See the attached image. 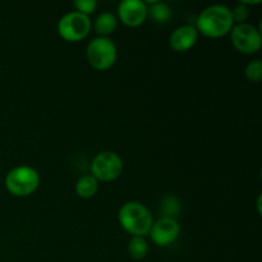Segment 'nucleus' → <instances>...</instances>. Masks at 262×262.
I'll return each mask as SVG.
<instances>
[{
  "mask_svg": "<svg viewBox=\"0 0 262 262\" xmlns=\"http://www.w3.org/2000/svg\"><path fill=\"white\" fill-rule=\"evenodd\" d=\"M234 27L232 12L222 4L210 5L205 8L197 18L196 30L210 38H219L230 33Z\"/></svg>",
  "mask_w": 262,
  "mask_h": 262,
  "instance_id": "f257e3e1",
  "label": "nucleus"
},
{
  "mask_svg": "<svg viewBox=\"0 0 262 262\" xmlns=\"http://www.w3.org/2000/svg\"><path fill=\"white\" fill-rule=\"evenodd\" d=\"M118 220L125 232L133 237H145L154 224L151 211L143 204L129 201L122 205L118 212Z\"/></svg>",
  "mask_w": 262,
  "mask_h": 262,
  "instance_id": "f03ea898",
  "label": "nucleus"
},
{
  "mask_svg": "<svg viewBox=\"0 0 262 262\" xmlns=\"http://www.w3.org/2000/svg\"><path fill=\"white\" fill-rule=\"evenodd\" d=\"M38 186L40 174L32 166H15L5 177V188L15 197L31 196L38 188Z\"/></svg>",
  "mask_w": 262,
  "mask_h": 262,
  "instance_id": "7ed1b4c3",
  "label": "nucleus"
},
{
  "mask_svg": "<svg viewBox=\"0 0 262 262\" xmlns=\"http://www.w3.org/2000/svg\"><path fill=\"white\" fill-rule=\"evenodd\" d=\"M86 56L87 61L94 69L100 72L109 71L117 61V46L110 38L96 37L87 46Z\"/></svg>",
  "mask_w": 262,
  "mask_h": 262,
  "instance_id": "20e7f679",
  "label": "nucleus"
},
{
  "mask_svg": "<svg viewBox=\"0 0 262 262\" xmlns=\"http://www.w3.org/2000/svg\"><path fill=\"white\" fill-rule=\"evenodd\" d=\"M91 27L92 22L90 17L74 10L64 14L59 19L58 33L63 40L69 42H78L89 36Z\"/></svg>",
  "mask_w": 262,
  "mask_h": 262,
  "instance_id": "39448f33",
  "label": "nucleus"
},
{
  "mask_svg": "<svg viewBox=\"0 0 262 262\" xmlns=\"http://www.w3.org/2000/svg\"><path fill=\"white\" fill-rule=\"evenodd\" d=\"M123 168V160L117 152L102 151L92 159L91 176L99 182H113L122 176Z\"/></svg>",
  "mask_w": 262,
  "mask_h": 262,
  "instance_id": "423d86ee",
  "label": "nucleus"
},
{
  "mask_svg": "<svg viewBox=\"0 0 262 262\" xmlns=\"http://www.w3.org/2000/svg\"><path fill=\"white\" fill-rule=\"evenodd\" d=\"M230 40L233 46L245 55L256 54L262 46V36L260 30L251 23L235 25L230 31Z\"/></svg>",
  "mask_w": 262,
  "mask_h": 262,
  "instance_id": "0eeeda50",
  "label": "nucleus"
},
{
  "mask_svg": "<svg viewBox=\"0 0 262 262\" xmlns=\"http://www.w3.org/2000/svg\"><path fill=\"white\" fill-rule=\"evenodd\" d=\"M148 234L156 246L168 247L178 239L181 234V225L174 217L163 216L154 223Z\"/></svg>",
  "mask_w": 262,
  "mask_h": 262,
  "instance_id": "6e6552de",
  "label": "nucleus"
},
{
  "mask_svg": "<svg viewBox=\"0 0 262 262\" xmlns=\"http://www.w3.org/2000/svg\"><path fill=\"white\" fill-rule=\"evenodd\" d=\"M118 17L127 27H138L147 19V3L142 0H123L118 5Z\"/></svg>",
  "mask_w": 262,
  "mask_h": 262,
  "instance_id": "1a4fd4ad",
  "label": "nucleus"
},
{
  "mask_svg": "<svg viewBox=\"0 0 262 262\" xmlns=\"http://www.w3.org/2000/svg\"><path fill=\"white\" fill-rule=\"evenodd\" d=\"M199 40V31L194 26H181L170 33L169 46L176 53H186L196 45Z\"/></svg>",
  "mask_w": 262,
  "mask_h": 262,
  "instance_id": "9d476101",
  "label": "nucleus"
},
{
  "mask_svg": "<svg viewBox=\"0 0 262 262\" xmlns=\"http://www.w3.org/2000/svg\"><path fill=\"white\" fill-rule=\"evenodd\" d=\"M118 26V18L110 12H102L100 13L94 20V28L99 37H106V36L112 35Z\"/></svg>",
  "mask_w": 262,
  "mask_h": 262,
  "instance_id": "9b49d317",
  "label": "nucleus"
},
{
  "mask_svg": "<svg viewBox=\"0 0 262 262\" xmlns=\"http://www.w3.org/2000/svg\"><path fill=\"white\" fill-rule=\"evenodd\" d=\"M74 189H76V193L82 199H91L99 191V181L91 174H87L76 182Z\"/></svg>",
  "mask_w": 262,
  "mask_h": 262,
  "instance_id": "f8f14e48",
  "label": "nucleus"
},
{
  "mask_svg": "<svg viewBox=\"0 0 262 262\" xmlns=\"http://www.w3.org/2000/svg\"><path fill=\"white\" fill-rule=\"evenodd\" d=\"M147 15L159 25H164L171 18V9L168 4L161 2H151L150 8H147Z\"/></svg>",
  "mask_w": 262,
  "mask_h": 262,
  "instance_id": "ddd939ff",
  "label": "nucleus"
},
{
  "mask_svg": "<svg viewBox=\"0 0 262 262\" xmlns=\"http://www.w3.org/2000/svg\"><path fill=\"white\" fill-rule=\"evenodd\" d=\"M128 252L135 260H143L148 253V243L145 237H132L128 243Z\"/></svg>",
  "mask_w": 262,
  "mask_h": 262,
  "instance_id": "4468645a",
  "label": "nucleus"
},
{
  "mask_svg": "<svg viewBox=\"0 0 262 262\" xmlns=\"http://www.w3.org/2000/svg\"><path fill=\"white\" fill-rule=\"evenodd\" d=\"M245 74L248 81L252 83H258L262 78V61L260 59H256V60L248 63V66L246 67Z\"/></svg>",
  "mask_w": 262,
  "mask_h": 262,
  "instance_id": "2eb2a0df",
  "label": "nucleus"
},
{
  "mask_svg": "<svg viewBox=\"0 0 262 262\" xmlns=\"http://www.w3.org/2000/svg\"><path fill=\"white\" fill-rule=\"evenodd\" d=\"M179 209H181V206H179V202L176 197L166 196L163 200V210L166 217H174V215L179 212Z\"/></svg>",
  "mask_w": 262,
  "mask_h": 262,
  "instance_id": "dca6fc26",
  "label": "nucleus"
},
{
  "mask_svg": "<svg viewBox=\"0 0 262 262\" xmlns=\"http://www.w3.org/2000/svg\"><path fill=\"white\" fill-rule=\"evenodd\" d=\"M74 8H76V12L89 17L90 14L95 13L97 8V3L95 0H76L74 2Z\"/></svg>",
  "mask_w": 262,
  "mask_h": 262,
  "instance_id": "f3484780",
  "label": "nucleus"
},
{
  "mask_svg": "<svg viewBox=\"0 0 262 262\" xmlns=\"http://www.w3.org/2000/svg\"><path fill=\"white\" fill-rule=\"evenodd\" d=\"M230 12H232L233 20H234V23H237V25L245 23V20L248 18V14H250V12H248V8L246 7V5H243L242 3H239V4L235 5L233 9H230Z\"/></svg>",
  "mask_w": 262,
  "mask_h": 262,
  "instance_id": "a211bd4d",
  "label": "nucleus"
},
{
  "mask_svg": "<svg viewBox=\"0 0 262 262\" xmlns=\"http://www.w3.org/2000/svg\"><path fill=\"white\" fill-rule=\"evenodd\" d=\"M257 207H258V214H261V196H258V200H257Z\"/></svg>",
  "mask_w": 262,
  "mask_h": 262,
  "instance_id": "6ab92c4d",
  "label": "nucleus"
}]
</instances>
